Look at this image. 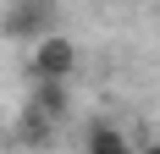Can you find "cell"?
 Returning <instances> with one entry per match:
<instances>
[{
	"label": "cell",
	"instance_id": "obj_1",
	"mask_svg": "<svg viewBox=\"0 0 160 154\" xmlns=\"http://www.w3.org/2000/svg\"><path fill=\"white\" fill-rule=\"evenodd\" d=\"M0 33L17 39V44H44V39L61 33V11L44 6V0H11L0 11Z\"/></svg>",
	"mask_w": 160,
	"mask_h": 154
},
{
	"label": "cell",
	"instance_id": "obj_2",
	"mask_svg": "<svg viewBox=\"0 0 160 154\" xmlns=\"http://www.w3.org/2000/svg\"><path fill=\"white\" fill-rule=\"evenodd\" d=\"M72 72H78V44H72L66 33L33 44V55H28V77L33 83H66Z\"/></svg>",
	"mask_w": 160,
	"mask_h": 154
},
{
	"label": "cell",
	"instance_id": "obj_3",
	"mask_svg": "<svg viewBox=\"0 0 160 154\" xmlns=\"http://www.w3.org/2000/svg\"><path fill=\"white\" fill-rule=\"evenodd\" d=\"M28 105L39 110L44 121L61 127L66 116H72V88H66V83H33V99H28Z\"/></svg>",
	"mask_w": 160,
	"mask_h": 154
},
{
	"label": "cell",
	"instance_id": "obj_4",
	"mask_svg": "<svg viewBox=\"0 0 160 154\" xmlns=\"http://www.w3.org/2000/svg\"><path fill=\"white\" fill-rule=\"evenodd\" d=\"M83 154H138V149L122 138V127L94 121V127H88V138H83Z\"/></svg>",
	"mask_w": 160,
	"mask_h": 154
},
{
	"label": "cell",
	"instance_id": "obj_5",
	"mask_svg": "<svg viewBox=\"0 0 160 154\" xmlns=\"http://www.w3.org/2000/svg\"><path fill=\"white\" fill-rule=\"evenodd\" d=\"M17 143H22V149H50V143H55V121H44V116L28 105L22 121H17Z\"/></svg>",
	"mask_w": 160,
	"mask_h": 154
},
{
	"label": "cell",
	"instance_id": "obj_6",
	"mask_svg": "<svg viewBox=\"0 0 160 154\" xmlns=\"http://www.w3.org/2000/svg\"><path fill=\"white\" fill-rule=\"evenodd\" d=\"M138 154H160V138H149V143H144V149H138Z\"/></svg>",
	"mask_w": 160,
	"mask_h": 154
}]
</instances>
